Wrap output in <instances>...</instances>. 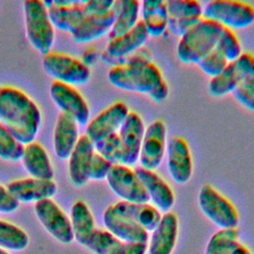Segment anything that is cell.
I'll use <instances>...</instances> for the list:
<instances>
[{
  "label": "cell",
  "instance_id": "obj_1",
  "mask_svg": "<svg viewBox=\"0 0 254 254\" xmlns=\"http://www.w3.org/2000/svg\"><path fill=\"white\" fill-rule=\"evenodd\" d=\"M41 121V111L27 93L0 86V122L22 145L35 141Z\"/></svg>",
  "mask_w": 254,
  "mask_h": 254
},
{
  "label": "cell",
  "instance_id": "obj_2",
  "mask_svg": "<svg viewBox=\"0 0 254 254\" xmlns=\"http://www.w3.org/2000/svg\"><path fill=\"white\" fill-rule=\"evenodd\" d=\"M107 78L113 86L119 89L148 96L165 80L157 64L147 59H134L114 65L108 70Z\"/></svg>",
  "mask_w": 254,
  "mask_h": 254
},
{
  "label": "cell",
  "instance_id": "obj_3",
  "mask_svg": "<svg viewBox=\"0 0 254 254\" xmlns=\"http://www.w3.org/2000/svg\"><path fill=\"white\" fill-rule=\"evenodd\" d=\"M222 26L211 20L201 18L193 27L180 37L177 57L186 64H197L215 49Z\"/></svg>",
  "mask_w": 254,
  "mask_h": 254
},
{
  "label": "cell",
  "instance_id": "obj_4",
  "mask_svg": "<svg viewBox=\"0 0 254 254\" xmlns=\"http://www.w3.org/2000/svg\"><path fill=\"white\" fill-rule=\"evenodd\" d=\"M26 36L30 45L40 54L51 52L55 41V28L44 1L27 0L23 4Z\"/></svg>",
  "mask_w": 254,
  "mask_h": 254
},
{
  "label": "cell",
  "instance_id": "obj_5",
  "mask_svg": "<svg viewBox=\"0 0 254 254\" xmlns=\"http://www.w3.org/2000/svg\"><path fill=\"white\" fill-rule=\"evenodd\" d=\"M202 18L230 30L244 29L254 24V6L237 0H212L203 6Z\"/></svg>",
  "mask_w": 254,
  "mask_h": 254
},
{
  "label": "cell",
  "instance_id": "obj_6",
  "mask_svg": "<svg viewBox=\"0 0 254 254\" xmlns=\"http://www.w3.org/2000/svg\"><path fill=\"white\" fill-rule=\"evenodd\" d=\"M198 206L204 216L220 229L237 228L239 214L234 204L210 185H203L198 192Z\"/></svg>",
  "mask_w": 254,
  "mask_h": 254
},
{
  "label": "cell",
  "instance_id": "obj_7",
  "mask_svg": "<svg viewBox=\"0 0 254 254\" xmlns=\"http://www.w3.org/2000/svg\"><path fill=\"white\" fill-rule=\"evenodd\" d=\"M43 68L56 81L71 86L89 81L91 71L86 64L68 55L50 52L43 58Z\"/></svg>",
  "mask_w": 254,
  "mask_h": 254
},
{
  "label": "cell",
  "instance_id": "obj_8",
  "mask_svg": "<svg viewBox=\"0 0 254 254\" xmlns=\"http://www.w3.org/2000/svg\"><path fill=\"white\" fill-rule=\"evenodd\" d=\"M106 182L110 190L123 201L145 203L149 201L147 191L134 169L129 166L113 165Z\"/></svg>",
  "mask_w": 254,
  "mask_h": 254
},
{
  "label": "cell",
  "instance_id": "obj_9",
  "mask_svg": "<svg viewBox=\"0 0 254 254\" xmlns=\"http://www.w3.org/2000/svg\"><path fill=\"white\" fill-rule=\"evenodd\" d=\"M34 210L43 227L57 241L69 244L74 240L70 219L52 198L36 202Z\"/></svg>",
  "mask_w": 254,
  "mask_h": 254
},
{
  "label": "cell",
  "instance_id": "obj_10",
  "mask_svg": "<svg viewBox=\"0 0 254 254\" xmlns=\"http://www.w3.org/2000/svg\"><path fill=\"white\" fill-rule=\"evenodd\" d=\"M50 95L62 113L70 116L78 125L83 126L89 122L88 104L74 86L54 80L50 86Z\"/></svg>",
  "mask_w": 254,
  "mask_h": 254
},
{
  "label": "cell",
  "instance_id": "obj_11",
  "mask_svg": "<svg viewBox=\"0 0 254 254\" xmlns=\"http://www.w3.org/2000/svg\"><path fill=\"white\" fill-rule=\"evenodd\" d=\"M166 148V124L161 119L154 120L145 129L138 160L140 167L155 171L161 165L164 159Z\"/></svg>",
  "mask_w": 254,
  "mask_h": 254
},
{
  "label": "cell",
  "instance_id": "obj_12",
  "mask_svg": "<svg viewBox=\"0 0 254 254\" xmlns=\"http://www.w3.org/2000/svg\"><path fill=\"white\" fill-rule=\"evenodd\" d=\"M130 112L128 106L122 101H116L98 113L85 127V135L93 142L118 132L119 128Z\"/></svg>",
  "mask_w": 254,
  "mask_h": 254
},
{
  "label": "cell",
  "instance_id": "obj_13",
  "mask_svg": "<svg viewBox=\"0 0 254 254\" xmlns=\"http://www.w3.org/2000/svg\"><path fill=\"white\" fill-rule=\"evenodd\" d=\"M168 172L178 185L187 184L192 175L193 165L188 142L179 136L172 137L166 148Z\"/></svg>",
  "mask_w": 254,
  "mask_h": 254
},
{
  "label": "cell",
  "instance_id": "obj_14",
  "mask_svg": "<svg viewBox=\"0 0 254 254\" xmlns=\"http://www.w3.org/2000/svg\"><path fill=\"white\" fill-rule=\"evenodd\" d=\"M169 23L168 29L176 36L182 37L201 18L203 6L195 0L166 1Z\"/></svg>",
  "mask_w": 254,
  "mask_h": 254
},
{
  "label": "cell",
  "instance_id": "obj_15",
  "mask_svg": "<svg viewBox=\"0 0 254 254\" xmlns=\"http://www.w3.org/2000/svg\"><path fill=\"white\" fill-rule=\"evenodd\" d=\"M145 129L142 117L137 112L130 111L118 130L123 150V165L133 167L138 163Z\"/></svg>",
  "mask_w": 254,
  "mask_h": 254
},
{
  "label": "cell",
  "instance_id": "obj_16",
  "mask_svg": "<svg viewBox=\"0 0 254 254\" xmlns=\"http://www.w3.org/2000/svg\"><path fill=\"white\" fill-rule=\"evenodd\" d=\"M134 170L143 184L149 200L152 201L153 205L163 213L171 211L176 198L171 186L155 171L147 170L142 167H137Z\"/></svg>",
  "mask_w": 254,
  "mask_h": 254
},
{
  "label": "cell",
  "instance_id": "obj_17",
  "mask_svg": "<svg viewBox=\"0 0 254 254\" xmlns=\"http://www.w3.org/2000/svg\"><path fill=\"white\" fill-rule=\"evenodd\" d=\"M50 20L58 30L71 33L86 17L82 1L55 0L44 1Z\"/></svg>",
  "mask_w": 254,
  "mask_h": 254
},
{
  "label": "cell",
  "instance_id": "obj_18",
  "mask_svg": "<svg viewBox=\"0 0 254 254\" xmlns=\"http://www.w3.org/2000/svg\"><path fill=\"white\" fill-rule=\"evenodd\" d=\"M12 196L20 202H38L53 197L58 190L54 180L27 178L15 180L6 186Z\"/></svg>",
  "mask_w": 254,
  "mask_h": 254
},
{
  "label": "cell",
  "instance_id": "obj_19",
  "mask_svg": "<svg viewBox=\"0 0 254 254\" xmlns=\"http://www.w3.org/2000/svg\"><path fill=\"white\" fill-rule=\"evenodd\" d=\"M121 0H115L113 7L107 13L86 16L83 21L70 33L76 43H90L108 34L117 17Z\"/></svg>",
  "mask_w": 254,
  "mask_h": 254
},
{
  "label": "cell",
  "instance_id": "obj_20",
  "mask_svg": "<svg viewBox=\"0 0 254 254\" xmlns=\"http://www.w3.org/2000/svg\"><path fill=\"white\" fill-rule=\"evenodd\" d=\"M103 224L106 230L123 243H147L149 240V232L115 211L112 204L103 212Z\"/></svg>",
  "mask_w": 254,
  "mask_h": 254
},
{
  "label": "cell",
  "instance_id": "obj_21",
  "mask_svg": "<svg viewBox=\"0 0 254 254\" xmlns=\"http://www.w3.org/2000/svg\"><path fill=\"white\" fill-rule=\"evenodd\" d=\"M179 234V218L175 212L162 215L148 240L147 254H172Z\"/></svg>",
  "mask_w": 254,
  "mask_h": 254
},
{
  "label": "cell",
  "instance_id": "obj_22",
  "mask_svg": "<svg viewBox=\"0 0 254 254\" xmlns=\"http://www.w3.org/2000/svg\"><path fill=\"white\" fill-rule=\"evenodd\" d=\"M94 152L93 142L85 134L80 135L73 151L67 159L68 177L74 187L80 188L88 183L87 173Z\"/></svg>",
  "mask_w": 254,
  "mask_h": 254
},
{
  "label": "cell",
  "instance_id": "obj_23",
  "mask_svg": "<svg viewBox=\"0 0 254 254\" xmlns=\"http://www.w3.org/2000/svg\"><path fill=\"white\" fill-rule=\"evenodd\" d=\"M78 124L68 115L60 113L54 128L53 146L60 160H67L78 141Z\"/></svg>",
  "mask_w": 254,
  "mask_h": 254
},
{
  "label": "cell",
  "instance_id": "obj_24",
  "mask_svg": "<svg viewBox=\"0 0 254 254\" xmlns=\"http://www.w3.org/2000/svg\"><path fill=\"white\" fill-rule=\"evenodd\" d=\"M21 161L31 178L40 180L54 179V169L49 154L40 143L33 141L24 145Z\"/></svg>",
  "mask_w": 254,
  "mask_h": 254
},
{
  "label": "cell",
  "instance_id": "obj_25",
  "mask_svg": "<svg viewBox=\"0 0 254 254\" xmlns=\"http://www.w3.org/2000/svg\"><path fill=\"white\" fill-rule=\"evenodd\" d=\"M115 211L133 220L147 232H152L162 218V212L148 202L136 203L120 200L112 204Z\"/></svg>",
  "mask_w": 254,
  "mask_h": 254
},
{
  "label": "cell",
  "instance_id": "obj_26",
  "mask_svg": "<svg viewBox=\"0 0 254 254\" xmlns=\"http://www.w3.org/2000/svg\"><path fill=\"white\" fill-rule=\"evenodd\" d=\"M149 34L140 20L129 32L109 40L106 46V53L113 59H121L139 50L148 40Z\"/></svg>",
  "mask_w": 254,
  "mask_h": 254
},
{
  "label": "cell",
  "instance_id": "obj_27",
  "mask_svg": "<svg viewBox=\"0 0 254 254\" xmlns=\"http://www.w3.org/2000/svg\"><path fill=\"white\" fill-rule=\"evenodd\" d=\"M140 14L149 36L159 37L168 29L169 15L166 1L144 0L141 2Z\"/></svg>",
  "mask_w": 254,
  "mask_h": 254
},
{
  "label": "cell",
  "instance_id": "obj_28",
  "mask_svg": "<svg viewBox=\"0 0 254 254\" xmlns=\"http://www.w3.org/2000/svg\"><path fill=\"white\" fill-rule=\"evenodd\" d=\"M70 223L74 240L84 246L95 230L94 217L88 205L82 201H75L70 209Z\"/></svg>",
  "mask_w": 254,
  "mask_h": 254
},
{
  "label": "cell",
  "instance_id": "obj_29",
  "mask_svg": "<svg viewBox=\"0 0 254 254\" xmlns=\"http://www.w3.org/2000/svg\"><path fill=\"white\" fill-rule=\"evenodd\" d=\"M141 3L137 0H121V5L112 28L108 33V39L117 38L130 30L140 21Z\"/></svg>",
  "mask_w": 254,
  "mask_h": 254
},
{
  "label": "cell",
  "instance_id": "obj_30",
  "mask_svg": "<svg viewBox=\"0 0 254 254\" xmlns=\"http://www.w3.org/2000/svg\"><path fill=\"white\" fill-rule=\"evenodd\" d=\"M242 79L241 70L236 61L228 63L224 70L210 78L208 82V92L213 97H222L235 89Z\"/></svg>",
  "mask_w": 254,
  "mask_h": 254
},
{
  "label": "cell",
  "instance_id": "obj_31",
  "mask_svg": "<svg viewBox=\"0 0 254 254\" xmlns=\"http://www.w3.org/2000/svg\"><path fill=\"white\" fill-rule=\"evenodd\" d=\"M29 236L21 227L0 219V248L7 251H22L29 245Z\"/></svg>",
  "mask_w": 254,
  "mask_h": 254
},
{
  "label": "cell",
  "instance_id": "obj_32",
  "mask_svg": "<svg viewBox=\"0 0 254 254\" xmlns=\"http://www.w3.org/2000/svg\"><path fill=\"white\" fill-rule=\"evenodd\" d=\"M122 244L108 230L95 228L84 246L93 254H113Z\"/></svg>",
  "mask_w": 254,
  "mask_h": 254
},
{
  "label": "cell",
  "instance_id": "obj_33",
  "mask_svg": "<svg viewBox=\"0 0 254 254\" xmlns=\"http://www.w3.org/2000/svg\"><path fill=\"white\" fill-rule=\"evenodd\" d=\"M239 235L237 228L216 231L209 238L204 254H229L233 245L238 241Z\"/></svg>",
  "mask_w": 254,
  "mask_h": 254
},
{
  "label": "cell",
  "instance_id": "obj_34",
  "mask_svg": "<svg viewBox=\"0 0 254 254\" xmlns=\"http://www.w3.org/2000/svg\"><path fill=\"white\" fill-rule=\"evenodd\" d=\"M94 144V150L112 165L122 164L123 150L118 132L112 133Z\"/></svg>",
  "mask_w": 254,
  "mask_h": 254
},
{
  "label": "cell",
  "instance_id": "obj_35",
  "mask_svg": "<svg viewBox=\"0 0 254 254\" xmlns=\"http://www.w3.org/2000/svg\"><path fill=\"white\" fill-rule=\"evenodd\" d=\"M215 49L230 63L236 61L242 54L241 44L233 30L222 27Z\"/></svg>",
  "mask_w": 254,
  "mask_h": 254
},
{
  "label": "cell",
  "instance_id": "obj_36",
  "mask_svg": "<svg viewBox=\"0 0 254 254\" xmlns=\"http://www.w3.org/2000/svg\"><path fill=\"white\" fill-rule=\"evenodd\" d=\"M24 145H22L0 122V158L17 162L22 158Z\"/></svg>",
  "mask_w": 254,
  "mask_h": 254
},
{
  "label": "cell",
  "instance_id": "obj_37",
  "mask_svg": "<svg viewBox=\"0 0 254 254\" xmlns=\"http://www.w3.org/2000/svg\"><path fill=\"white\" fill-rule=\"evenodd\" d=\"M228 63L229 62L223 57L220 52H218L216 49H213L196 64L203 73L212 78L221 73L227 66Z\"/></svg>",
  "mask_w": 254,
  "mask_h": 254
},
{
  "label": "cell",
  "instance_id": "obj_38",
  "mask_svg": "<svg viewBox=\"0 0 254 254\" xmlns=\"http://www.w3.org/2000/svg\"><path fill=\"white\" fill-rule=\"evenodd\" d=\"M236 101L249 111L254 112V81L242 79L231 93Z\"/></svg>",
  "mask_w": 254,
  "mask_h": 254
},
{
  "label": "cell",
  "instance_id": "obj_39",
  "mask_svg": "<svg viewBox=\"0 0 254 254\" xmlns=\"http://www.w3.org/2000/svg\"><path fill=\"white\" fill-rule=\"evenodd\" d=\"M112 166L113 165L110 162H108L98 153L94 152L88 168V173H87L88 180H92V181L106 180V177L108 176Z\"/></svg>",
  "mask_w": 254,
  "mask_h": 254
},
{
  "label": "cell",
  "instance_id": "obj_40",
  "mask_svg": "<svg viewBox=\"0 0 254 254\" xmlns=\"http://www.w3.org/2000/svg\"><path fill=\"white\" fill-rule=\"evenodd\" d=\"M114 2V0H88L82 1V7L86 16L102 15L111 10Z\"/></svg>",
  "mask_w": 254,
  "mask_h": 254
},
{
  "label": "cell",
  "instance_id": "obj_41",
  "mask_svg": "<svg viewBox=\"0 0 254 254\" xmlns=\"http://www.w3.org/2000/svg\"><path fill=\"white\" fill-rule=\"evenodd\" d=\"M19 204L7 188L0 185V213H12L18 209Z\"/></svg>",
  "mask_w": 254,
  "mask_h": 254
},
{
  "label": "cell",
  "instance_id": "obj_42",
  "mask_svg": "<svg viewBox=\"0 0 254 254\" xmlns=\"http://www.w3.org/2000/svg\"><path fill=\"white\" fill-rule=\"evenodd\" d=\"M147 243H123L113 254H146Z\"/></svg>",
  "mask_w": 254,
  "mask_h": 254
},
{
  "label": "cell",
  "instance_id": "obj_43",
  "mask_svg": "<svg viewBox=\"0 0 254 254\" xmlns=\"http://www.w3.org/2000/svg\"><path fill=\"white\" fill-rule=\"evenodd\" d=\"M229 254H252V252L244 244L237 241L231 248Z\"/></svg>",
  "mask_w": 254,
  "mask_h": 254
},
{
  "label": "cell",
  "instance_id": "obj_44",
  "mask_svg": "<svg viewBox=\"0 0 254 254\" xmlns=\"http://www.w3.org/2000/svg\"><path fill=\"white\" fill-rule=\"evenodd\" d=\"M0 254H10L7 250L3 249V248H0Z\"/></svg>",
  "mask_w": 254,
  "mask_h": 254
}]
</instances>
